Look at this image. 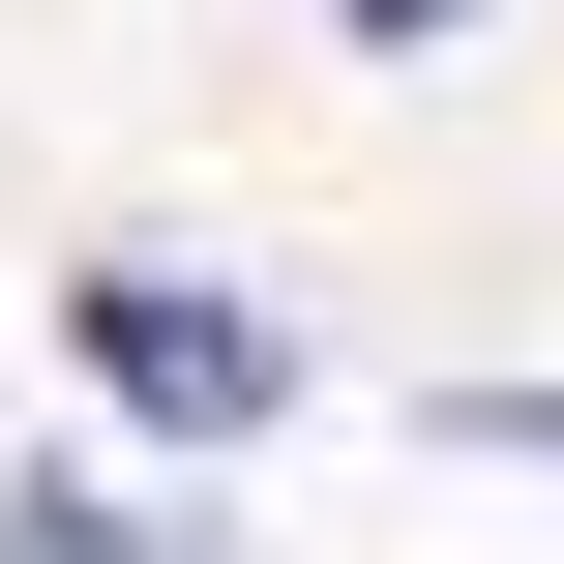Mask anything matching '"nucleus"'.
Wrapping results in <instances>:
<instances>
[{
  "instance_id": "f257e3e1",
  "label": "nucleus",
  "mask_w": 564,
  "mask_h": 564,
  "mask_svg": "<svg viewBox=\"0 0 564 564\" xmlns=\"http://www.w3.org/2000/svg\"><path fill=\"white\" fill-rule=\"evenodd\" d=\"M89 387H119L149 446H238V416H268L297 357H268V327H238L208 268H89Z\"/></svg>"
},
{
  "instance_id": "f03ea898",
  "label": "nucleus",
  "mask_w": 564,
  "mask_h": 564,
  "mask_svg": "<svg viewBox=\"0 0 564 564\" xmlns=\"http://www.w3.org/2000/svg\"><path fill=\"white\" fill-rule=\"evenodd\" d=\"M357 30H387V59H416V30H476V0H357Z\"/></svg>"
}]
</instances>
